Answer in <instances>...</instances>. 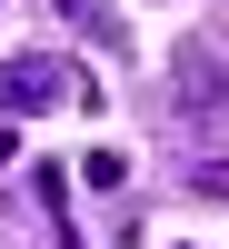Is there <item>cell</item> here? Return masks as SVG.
Masks as SVG:
<instances>
[{
	"mask_svg": "<svg viewBox=\"0 0 229 249\" xmlns=\"http://www.w3.org/2000/svg\"><path fill=\"white\" fill-rule=\"evenodd\" d=\"M80 179H90V190H100V199H110V190H120V179H130V160H120V150H90V160H80Z\"/></svg>",
	"mask_w": 229,
	"mask_h": 249,
	"instance_id": "obj_3",
	"label": "cell"
},
{
	"mask_svg": "<svg viewBox=\"0 0 229 249\" xmlns=\"http://www.w3.org/2000/svg\"><path fill=\"white\" fill-rule=\"evenodd\" d=\"M190 190H210V199H229V160H199V170H190Z\"/></svg>",
	"mask_w": 229,
	"mask_h": 249,
	"instance_id": "obj_4",
	"label": "cell"
},
{
	"mask_svg": "<svg viewBox=\"0 0 229 249\" xmlns=\"http://www.w3.org/2000/svg\"><path fill=\"white\" fill-rule=\"evenodd\" d=\"M60 100H100L70 60H0V120H30V110H60Z\"/></svg>",
	"mask_w": 229,
	"mask_h": 249,
	"instance_id": "obj_1",
	"label": "cell"
},
{
	"mask_svg": "<svg viewBox=\"0 0 229 249\" xmlns=\"http://www.w3.org/2000/svg\"><path fill=\"white\" fill-rule=\"evenodd\" d=\"M190 120H229V70L210 50H179V130Z\"/></svg>",
	"mask_w": 229,
	"mask_h": 249,
	"instance_id": "obj_2",
	"label": "cell"
},
{
	"mask_svg": "<svg viewBox=\"0 0 229 249\" xmlns=\"http://www.w3.org/2000/svg\"><path fill=\"white\" fill-rule=\"evenodd\" d=\"M10 160H20V130H10V120H0V170H10Z\"/></svg>",
	"mask_w": 229,
	"mask_h": 249,
	"instance_id": "obj_5",
	"label": "cell"
}]
</instances>
